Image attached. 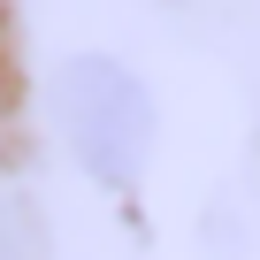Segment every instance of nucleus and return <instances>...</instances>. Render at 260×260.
I'll list each match as a JSON object with an SVG mask.
<instances>
[{"label":"nucleus","instance_id":"obj_1","mask_svg":"<svg viewBox=\"0 0 260 260\" xmlns=\"http://www.w3.org/2000/svg\"><path fill=\"white\" fill-rule=\"evenodd\" d=\"M61 122H69L77 161H84L100 184H130V176H138L146 130H153L138 77H122L115 61H77V69L61 77Z\"/></svg>","mask_w":260,"mask_h":260}]
</instances>
